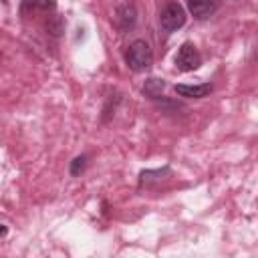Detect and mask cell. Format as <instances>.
<instances>
[{"instance_id": "6", "label": "cell", "mask_w": 258, "mask_h": 258, "mask_svg": "<svg viewBox=\"0 0 258 258\" xmlns=\"http://www.w3.org/2000/svg\"><path fill=\"white\" fill-rule=\"evenodd\" d=\"M54 6H56V0H22L20 14L26 16L28 12H36V10L48 12V10H54Z\"/></svg>"}, {"instance_id": "9", "label": "cell", "mask_w": 258, "mask_h": 258, "mask_svg": "<svg viewBox=\"0 0 258 258\" xmlns=\"http://www.w3.org/2000/svg\"><path fill=\"white\" fill-rule=\"evenodd\" d=\"M85 167H87V155H79V157H75L73 161H71V175H81L83 171H85Z\"/></svg>"}, {"instance_id": "10", "label": "cell", "mask_w": 258, "mask_h": 258, "mask_svg": "<svg viewBox=\"0 0 258 258\" xmlns=\"http://www.w3.org/2000/svg\"><path fill=\"white\" fill-rule=\"evenodd\" d=\"M2 234H6V228H4L2 224H0V236H2Z\"/></svg>"}, {"instance_id": "4", "label": "cell", "mask_w": 258, "mask_h": 258, "mask_svg": "<svg viewBox=\"0 0 258 258\" xmlns=\"http://www.w3.org/2000/svg\"><path fill=\"white\" fill-rule=\"evenodd\" d=\"M220 8V0H187V10L194 18H210Z\"/></svg>"}, {"instance_id": "8", "label": "cell", "mask_w": 258, "mask_h": 258, "mask_svg": "<svg viewBox=\"0 0 258 258\" xmlns=\"http://www.w3.org/2000/svg\"><path fill=\"white\" fill-rule=\"evenodd\" d=\"M163 89H165L163 79H155V77H151V79H147L145 85H143V95L149 97V99H153V101H157V99L161 97Z\"/></svg>"}, {"instance_id": "5", "label": "cell", "mask_w": 258, "mask_h": 258, "mask_svg": "<svg viewBox=\"0 0 258 258\" xmlns=\"http://www.w3.org/2000/svg\"><path fill=\"white\" fill-rule=\"evenodd\" d=\"M212 85L210 83H202V85H175V93L179 97H189V99H204L212 93Z\"/></svg>"}, {"instance_id": "2", "label": "cell", "mask_w": 258, "mask_h": 258, "mask_svg": "<svg viewBox=\"0 0 258 258\" xmlns=\"http://www.w3.org/2000/svg\"><path fill=\"white\" fill-rule=\"evenodd\" d=\"M159 22L165 32H175L185 24V10L177 2H167L159 12Z\"/></svg>"}, {"instance_id": "1", "label": "cell", "mask_w": 258, "mask_h": 258, "mask_svg": "<svg viewBox=\"0 0 258 258\" xmlns=\"http://www.w3.org/2000/svg\"><path fill=\"white\" fill-rule=\"evenodd\" d=\"M125 62L131 71H145L153 62V52L145 40H133L125 52Z\"/></svg>"}, {"instance_id": "7", "label": "cell", "mask_w": 258, "mask_h": 258, "mask_svg": "<svg viewBox=\"0 0 258 258\" xmlns=\"http://www.w3.org/2000/svg\"><path fill=\"white\" fill-rule=\"evenodd\" d=\"M117 20H119V24H121L123 30L131 28V26L135 24V6H133L131 2L119 6V10H117Z\"/></svg>"}, {"instance_id": "3", "label": "cell", "mask_w": 258, "mask_h": 258, "mask_svg": "<svg viewBox=\"0 0 258 258\" xmlns=\"http://www.w3.org/2000/svg\"><path fill=\"white\" fill-rule=\"evenodd\" d=\"M202 64V56L198 52V48L191 42H183L175 54V69L181 73H189L194 69H198Z\"/></svg>"}]
</instances>
